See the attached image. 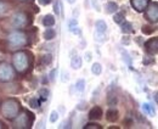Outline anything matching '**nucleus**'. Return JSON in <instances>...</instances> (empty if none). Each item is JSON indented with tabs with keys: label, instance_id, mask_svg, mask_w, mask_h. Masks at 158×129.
Here are the masks:
<instances>
[{
	"label": "nucleus",
	"instance_id": "f257e3e1",
	"mask_svg": "<svg viewBox=\"0 0 158 129\" xmlns=\"http://www.w3.org/2000/svg\"><path fill=\"white\" fill-rule=\"evenodd\" d=\"M2 111L6 118H15L20 112V104L15 99H9L3 102Z\"/></svg>",
	"mask_w": 158,
	"mask_h": 129
},
{
	"label": "nucleus",
	"instance_id": "f03ea898",
	"mask_svg": "<svg viewBox=\"0 0 158 129\" xmlns=\"http://www.w3.org/2000/svg\"><path fill=\"white\" fill-rule=\"evenodd\" d=\"M14 66L18 72H26L29 67V57L26 52L20 51L16 52L14 56Z\"/></svg>",
	"mask_w": 158,
	"mask_h": 129
},
{
	"label": "nucleus",
	"instance_id": "7ed1b4c3",
	"mask_svg": "<svg viewBox=\"0 0 158 129\" xmlns=\"http://www.w3.org/2000/svg\"><path fill=\"white\" fill-rule=\"evenodd\" d=\"M33 115L29 113L28 111H24L23 113H21L20 116H16L15 118V122H14V125L15 128H21V129H24V128H30L32 123H33Z\"/></svg>",
	"mask_w": 158,
	"mask_h": 129
},
{
	"label": "nucleus",
	"instance_id": "20e7f679",
	"mask_svg": "<svg viewBox=\"0 0 158 129\" xmlns=\"http://www.w3.org/2000/svg\"><path fill=\"white\" fill-rule=\"evenodd\" d=\"M8 39H9L10 45L14 48H20L27 44V36L23 32H12Z\"/></svg>",
	"mask_w": 158,
	"mask_h": 129
},
{
	"label": "nucleus",
	"instance_id": "39448f33",
	"mask_svg": "<svg viewBox=\"0 0 158 129\" xmlns=\"http://www.w3.org/2000/svg\"><path fill=\"white\" fill-rule=\"evenodd\" d=\"M15 77V71L9 63H0V80L10 82Z\"/></svg>",
	"mask_w": 158,
	"mask_h": 129
},
{
	"label": "nucleus",
	"instance_id": "423d86ee",
	"mask_svg": "<svg viewBox=\"0 0 158 129\" xmlns=\"http://www.w3.org/2000/svg\"><path fill=\"white\" fill-rule=\"evenodd\" d=\"M30 22L28 15L26 12H18V14H15L14 17H12V24L18 27V28H22V27H26L28 26Z\"/></svg>",
	"mask_w": 158,
	"mask_h": 129
},
{
	"label": "nucleus",
	"instance_id": "0eeeda50",
	"mask_svg": "<svg viewBox=\"0 0 158 129\" xmlns=\"http://www.w3.org/2000/svg\"><path fill=\"white\" fill-rule=\"evenodd\" d=\"M146 18L150 22H158V3H151L148 8H146Z\"/></svg>",
	"mask_w": 158,
	"mask_h": 129
},
{
	"label": "nucleus",
	"instance_id": "6e6552de",
	"mask_svg": "<svg viewBox=\"0 0 158 129\" xmlns=\"http://www.w3.org/2000/svg\"><path fill=\"white\" fill-rule=\"evenodd\" d=\"M145 49L148 54H158V38H152L145 43Z\"/></svg>",
	"mask_w": 158,
	"mask_h": 129
},
{
	"label": "nucleus",
	"instance_id": "1a4fd4ad",
	"mask_svg": "<svg viewBox=\"0 0 158 129\" xmlns=\"http://www.w3.org/2000/svg\"><path fill=\"white\" fill-rule=\"evenodd\" d=\"M130 3H132V6H133L136 11L142 12V11H145V9L147 8L150 0H130Z\"/></svg>",
	"mask_w": 158,
	"mask_h": 129
},
{
	"label": "nucleus",
	"instance_id": "9d476101",
	"mask_svg": "<svg viewBox=\"0 0 158 129\" xmlns=\"http://www.w3.org/2000/svg\"><path fill=\"white\" fill-rule=\"evenodd\" d=\"M102 109L99 107V106H95L91 109V111L89 112V118L92 119V121H96V119H100L102 117Z\"/></svg>",
	"mask_w": 158,
	"mask_h": 129
},
{
	"label": "nucleus",
	"instance_id": "9b49d317",
	"mask_svg": "<svg viewBox=\"0 0 158 129\" xmlns=\"http://www.w3.org/2000/svg\"><path fill=\"white\" fill-rule=\"evenodd\" d=\"M120 28H122V32L123 33H125V34H128V33H133V26H132V23H129V22H125V21H123L122 23H120Z\"/></svg>",
	"mask_w": 158,
	"mask_h": 129
},
{
	"label": "nucleus",
	"instance_id": "f8f14e48",
	"mask_svg": "<svg viewBox=\"0 0 158 129\" xmlns=\"http://www.w3.org/2000/svg\"><path fill=\"white\" fill-rule=\"evenodd\" d=\"M71 66L73 70H78L82 67V58L79 56H74L72 60H71Z\"/></svg>",
	"mask_w": 158,
	"mask_h": 129
},
{
	"label": "nucleus",
	"instance_id": "ddd939ff",
	"mask_svg": "<svg viewBox=\"0 0 158 129\" xmlns=\"http://www.w3.org/2000/svg\"><path fill=\"white\" fill-rule=\"evenodd\" d=\"M106 28H107V24H106L105 21L99 20V21L96 22V32H98V33H105Z\"/></svg>",
	"mask_w": 158,
	"mask_h": 129
},
{
	"label": "nucleus",
	"instance_id": "4468645a",
	"mask_svg": "<svg viewBox=\"0 0 158 129\" xmlns=\"http://www.w3.org/2000/svg\"><path fill=\"white\" fill-rule=\"evenodd\" d=\"M43 24L45 27H51L55 24V18L52 15H46L44 18H43Z\"/></svg>",
	"mask_w": 158,
	"mask_h": 129
},
{
	"label": "nucleus",
	"instance_id": "2eb2a0df",
	"mask_svg": "<svg viewBox=\"0 0 158 129\" xmlns=\"http://www.w3.org/2000/svg\"><path fill=\"white\" fill-rule=\"evenodd\" d=\"M106 118L108 122H116L118 119V112L116 110H110L106 115Z\"/></svg>",
	"mask_w": 158,
	"mask_h": 129
},
{
	"label": "nucleus",
	"instance_id": "dca6fc26",
	"mask_svg": "<svg viewBox=\"0 0 158 129\" xmlns=\"http://www.w3.org/2000/svg\"><path fill=\"white\" fill-rule=\"evenodd\" d=\"M55 36H56V32H55L54 29H51V28H49V29H46V30L44 32V38H45L46 40H51V39H54Z\"/></svg>",
	"mask_w": 158,
	"mask_h": 129
},
{
	"label": "nucleus",
	"instance_id": "f3484780",
	"mask_svg": "<svg viewBox=\"0 0 158 129\" xmlns=\"http://www.w3.org/2000/svg\"><path fill=\"white\" fill-rule=\"evenodd\" d=\"M91 72H92L94 74H96V76L101 74V72H102L101 64H100V63H94V64H92V67H91Z\"/></svg>",
	"mask_w": 158,
	"mask_h": 129
},
{
	"label": "nucleus",
	"instance_id": "a211bd4d",
	"mask_svg": "<svg viewBox=\"0 0 158 129\" xmlns=\"http://www.w3.org/2000/svg\"><path fill=\"white\" fill-rule=\"evenodd\" d=\"M118 10V5L116 4V3H108L107 5H106V11L108 12V14H113V12H116Z\"/></svg>",
	"mask_w": 158,
	"mask_h": 129
},
{
	"label": "nucleus",
	"instance_id": "6ab92c4d",
	"mask_svg": "<svg viewBox=\"0 0 158 129\" xmlns=\"http://www.w3.org/2000/svg\"><path fill=\"white\" fill-rule=\"evenodd\" d=\"M70 30L74 34H78L79 33V29H78V24H77V21L76 20H72L70 22Z\"/></svg>",
	"mask_w": 158,
	"mask_h": 129
},
{
	"label": "nucleus",
	"instance_id": "aec40b11",
	"mask_svg": "<svg viewBox=\"0 0 158 129\" xmlns=\"http://www.w3.org/2000/svg\"><path fill=\"white\" fill-rule=\"evenodd\" d=\"M142 109H144V111H145L146 113H148V115H154V113H156L154 109H153L150 104H145V105L142 106Z\"/></svg>",
	"mask_w": 158,
	"mask_h": 129
},
{
	"label": "nucleus",
	"instance_id": "412c9836",
	"mask_svg": "<svg viewBox=\"0 0 158 129\" xmlns=\"http://www.w3.org/2000/svg\"><path fill=\"white\" fill-rule=\"evenodd\" d=\"M39 95H40V98H42V100H46L48 99V96H49V90L48 89H40L39 90Z\"/></svg>",
	"mask_w": 158,
	"mask_h": 129
},
{
	"label": "nucleus",
	"instance_id": "4be33fe9",
	"mask_svg": "<svg viewBox=\"0 0 158 129\" xmlns=\"http://www.w3.org/2000/svg\"><path fill=\"white\" fill-rule=\"evenodd\" d=\"M154 32V28H152L151 26H144L142 27V33L144 34H152Z\"/></svg>",
	"mask_w": 158,
	"mask_h": 129
},
{
	"label": "nucleus",
	"instance_id": "5701e85b",
	"mask_svg": "<svg viewBox=\"0 0 158 129\" xmlns=\"http://www.w3.org/2000/svg\"><path fill=\"white\" fill-rule=\"evenodd\" d=\"M51 61H52V56H51L50 54L44 55V56H43V58H42V62H43L44 64H50V63H51Z\"/></svg>",
	"mask_w": 158,
	"mask_h": 129
},
{
	"label": "nucleus",
	"instance_id": "b1692460",
	"mask_svg": "<svg viewBox=\"0 0 158 129\" xmlns=\"http://www.w3.org/2000/svg\"><path fill=\"white\" fill-rule=\"evenodd\" d=\"M84 87H85V82H84L83 79H79V80L77 82V84H76V88H77L78 91H83V90H84Z\"/></svg>",
	"mask_w": 158,
	"mask_h": 129
},
{
	"label": "nucleus",
	"instance_id": "393cba45",
	"mask_svg": "<svg viewBox=\"0 0 158 129\" xmlns=\"http://www.w3.org/2000/svg\"><path fill=\"white\" fill-rule=\"evenodd\" d=\"M113 20H114L116 23H122L124 21V15L123 14H116L114 17H113Z\"/></svg>",
	"mask_w": 158,
	"mask_h": 129
},
{
	"label": "nucleus",
	"instance_id": "a878e982",
	"mask_svg": "<svg viewBox=\"0 0 158 129\" xmlns=\"http://www.w3.org/2000/svg\"><path fill=\"white\" fill-rule=\"evenodd\" d=\"M29 105H30V107H33V109H38L40 106V102L37 99H30L29 100Z\"/></svg>",
	"mask_w": 158,
	"mask_h": 129
},
{
	"label": "nucleus",
	"instance_id": "bb28decb",
	"mask_svg": "<svg viewBox=\"0 0 158 129\" xmlns=\"http://www.w3.org/2000/svg\"><path fill=\"white\" fill-rule=\"evenodd\" d=\"M85 129H101V127L99 124H95V123H89L84 127Z\"/></svg>",
	"mask_w": 158,
	"mask_h": 129
},
{
	"label": "nucleus",
	"instance_id": "cd10ccee",
	"mask_svg": "<svg viewBox=\"0 0 158 129\" xmlns=\"http://www.w3.org/2000/svg\"><path fill=\"white\" fill-rule=\"evenodd\" d=\"M57 118H58V113H57L56 111L51 112V115H50V122H51V123H54V122H56V121H57Z\"/></svg>",
	"mask_w": 158,
	"mask_h": 129
},
{
	"label": "nucleus",
	"instance_id": "c85d7f7f",
	"mask_svg": "<svg viewBox=\"0 0 158 129\" xmlns=\"http://www.w3.org/2000/svg\"><path fill=\"white\" fill-rule=\"evenodd\" d=\"M6 49V43H5V40H3V39H0V50H5Z\"/></svg>",
	"mask_w": 158,
	"mask_h": 129
},
{
	"label": "nucleus",
	"instance_id": "c756f323",
	"mask_svg": "<svg viewBox=\"0 0 158 129\" xmlns=\"http://www.w3.org/2000/svg\"><path fill=\"white\" fill-rule=\"evenodd\" d=\"M54 10H55V14H56V15H60V2H57V3L55 4Z\"/></svg>",
	"mask_w": 158,
	"mask_h": 129
},
{
	"label": "nucleus",
	"instance_id": "7c9ffc66",
	"mask_svg": "<svg viewBox=\"0 0 158 129\" xmlns=\"http://www.w3.org/2000/svg\"><path fill=\"white\" fill-rule=\"evenodd\" d=\"M5 10H6V6H5V4H3L2 2H0V15H2V14H4V12H5Z\"/></svg>",
	"mask_w": 158,
	"mask_h": 129
},
{
	"label": "nucleus",
	"instance_id": "2f4dec72",
	"mask_svg": "<svg viewBox=\"0 0 158 129\" xmlns=\"http://www.w3.org/2000/svg\"><path fill=\"white\" fill-rule=\"evenodd\" d=\"M38 2H39V4H42V5H48V4L51 3V0H38Z\"/></svg>",
	"mask_w": 158,
	"mask_h": 129
},
{
	"label": "nucleus",
	"instance_id": "473e14b6",
	"mask_svg": "<svg viewBox=\"0 0 158 129\" xmlns=\"http://www.w3.org/2000/svg\"><path fill=\"white\" fill-rule=\"evenodd\" d=\"M151 62H153V58H147V57L144 58V63H145V64H148V63H151Z\"/></svg>",
	"mask_w": 158,
	"mask_h": 129
},
{
	"label": "nucleus",
	"instance_id": "72a5a7b5",
	"mask_svg": "<svg viewBox=\"0 0 158 129\" xmlns=\"http://www.w3.org/2000/svg\"><path fill=\"white\" fill-rule=\"evenodd\" d=\"M154 100H156V102L158 104V93H157V94L154 95Z\"/></svg>",
	"mask_w": 158,
	"mask_h": 129
},
{
	"label": "nucleus",
	"instance_id": "f704fd0d",
	"mask_svg": "<svg viewBox=\"0 0 158 129\" xmlns=\"http://www.w3.org/2000/svg\"><path fill=\"white\" fill-rule=\"evenodd\" d=\"M90 58H91V57H90V52H88V54H86V60L90 61Z\"/></svg>",
	"mask_w": 158,
	"mask_h": 129
},
{
	"label": "nucleus",
	"instance_id": "c9c22d12",
	"mask_svg": "<svg viewBox=\"0 0 158 129\" xmlns=\"http://www.w3.org/2000/svg\"><path fill=\"white\" fill-rule=\"evenodd\" d=\"M76 2V0H68V3H71V4H73Z\"/></svg>",
	"mask_w": 158,
	"mask_h": 129
},
{
	"label": "nucleus",
	"instance_id": "e433bc0d",
	"mask_svg": "<svg viewBox=\"0 0 158 129\" xmlns=\"http://www.w3.org/2000/svg\"><path fill=\"white\" fill-rule=\"evenodd\" d=\"M2 127H3V125H2V123H0V128H2Z\"/></svg>",
	"mask_w": 158,
	"mask_h": 129
}]
</instances>
